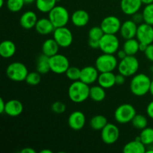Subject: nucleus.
Returning <instances> with one entry per match:
<instances>
[{
	"mask_svg": "<svg viewBox=\"0 0 153 153\" xmlns=\"http://www.w3.org/2000/svg\"><path fill=\"white\" fill-rule=\"evenodd\" d=\"M89 85L81 80L72 82L68 88V97L74 103H82L90 97Z\"/></svg>",
	"mask_w": 153,
	"mask_h": 153,
	"instance_id": "nucleus-1",
	"label": "nucleus"
},
{
	"mask_svg": "<svg viewBox=\"0 0 153 153\" xmlns=\"http://www.w3.org/2000/svg\"><path fill=\"white\" fill-rule=\"evenodd\" d=\"M152 80L144 73L133 76L130 82V91L136 97H143L149 92Z\"/></svg>",
	"mask_w": 153,
	"mask_h": 153,
	"instance_id": "nucleus-2",
	"label": "nucleus"
},
{
	"mask_svg": "<svg viewBox=\"0 0 153 153\" xmlns=\"http://www.w3.org/2000/svg\"><path fill=\"white\" fill-rule=\"evenodd\" d=\"M139 61L135 55H127L125 58L120 60L118 64V71L126 77H130L137 74L139 70Z\"/></svg>",
	"mask_w": 153,
	"mask_h": 153,
	"instance_id": "nucleus-3",
	"label": "nucleus"
},
{
	"mask_svg": "<svg viewBox=\"0 0 153 153\" xmlns=\"http://www.w3.org/2000/svg\"><path fill=\"white\" fill-rule=\"evenodd\" d=\"M55 28L64 27L68 24L70 20V13L66 7L56 5L49 12L48 16Z\"/></svg>",
	"mask_w": 153,
	"mask_h": 153,
	"instance_id": "nucleus-4",
	"label": "nucleus"
},
{
	"mask_svg": "<svg viewBox=\"0 0 153 153\" xmlns=\"http://www.w3.org/2000/svg\"><path fill=\"white\" fill-rule=\"evenodd\" d=\"M95 67L100 73L113 72L118 67L117 58L114 54L103 53L96 59Z\"/></svg>",
	"mask_w": 153,
	"mask_h": 153,
	"instance_id": "nucleus-5",
	"label": "nucleus"
},
{
	"mask_svg": "<svg viewBox=\"0 0 153 153\" xmlns=\"http://www.w3.org/2000/svg\"><path fill=\"white\" fill-rule=\"evenodd\" d=\"M28 74L26 66L21 62H13L9 64L6 70V75L10 80L21 82L25 80Z\"/></svg>",
	"mask_w": 153,
	"mask_h": 153,
	"instance_id": "nucleus-6",
	"label": "nucleus"
},
{
	"mask_svg": "<svg viewBox=\"0 0 153 153\" xmlns=\"http://www.w3.org/2000/svg\"><path fill=\"white\" fill-rule=\"evenodd\" d=\"M136 114L135 108L131 104L125 103L117 108L114 111V118L119 123L126 124L131 122Z\"/></svg>",
	"mask_w": 153,
	"mask_h": 153,
	"instance_id": "nucleus-7",
	"label": "nucleus"
},
{
	"mask_svg": "<svg viewBox=\"0 0 153 153\" xmlns=\"http://www.w3.org/2000/svg\"><path fill=\"white\" fill-rule=\"evenodd\" d=\"M120 40L116 34H105L100 40V49L103 53L114 54L119 50Z\"/></svg>",
	"mask_w": 153,
	"mask_h": 153,
	"instance_id": "nucleus-8",
	"label": "nucleus"
},
{
	"mask_svg": "<svg viewBox=\"0 0 153 153\" xmlns=\"http://www.w3.org/2000/svg\"><path fill=\"white\" fill-rule=\"evenodd\" d=\"M49 64L51 71L56 74H64L70 67L68 58L58 53L49 58Z\"/></svg>",
	"mask_w": 153,
	"mask_h": 153,
	"instance_id": "nucleus-9",
	"label": "nucleus"
},
{
	"mask_svg": "<svg viewBox=\"0 0 153 153\" xmlns=\"http://www.w3.org/2000/svg\"><path fill=\"white\" fill-rule=\"evenodd\" d=\"M53 38L61 48L69 47L73 41V33L66 26L55 28L53 31Z\"/></svg>",
	"mask_w": 153,
	"mask_h": 153,
	"instance_id": "nucleus-10",
	"label": "nucleus"
},
{
	"mask_svg": "<svg viewBox=\"0 0 153 153\" xmlns=\"http://www.w3.org/2000/svg\"><path fill=\"white\" fill-rule=\"evenodd\" d=\"M119 137L120 129L114 124L108 123L101 130V138L105 144H114L117 141Z\"/></svg>",
	"mask_w": 153,
	"mask_h": 153,
	"instance_id": "nucleus-11",
	"label": "nucleus"
},
{
	"mask_svg": "<svg viewBox=\"0 0 153 153\" xmlns=\"http://www.w3.org/2000/svg\"><path fill=\"white\" fill-rule=\"evenodd\" d=\"M121 25L122 22L117 16L110 15L102 20L100 26L105 34H116L120 30Z\"/></svg>",
	"mask_w": 153,
	"mask_h": 153,
	"instance_id": "nucleus-12",
	"label": "nucleus"
},
{
	"mask_svg": "<svg viewBox=\"0 0 153 153\" xmlns=\"http://www.w3.org/2000/svg\"><path fill=\"white\" fill-rule=\"evenodd\" d=\"M136 38L140 43L149 45L153 43V25L142 22L137 27Z\"/></svg>",
	"mask_w": 153,
	"mask_h": 153,
	"instance_id": "nucleus-13",
	"label": "nucleus"
},
{
	"mask_svg": "<svg viewBox=\"0 0 153 153\" xmlns=\"http://www.w3.org/2000/svg\"><path fill=\"white\" fill-rule=\"evenodd\" d=\"M86 123V117L85 114L81 111H75L72 112L68 117V125L70 128L74 131L82 129Z\"/></svg>",
	"mask_w": 153,
	"mask_h": 153,
	"instance_id": "nucleus-14",
	"label": "nucleus"
},
{
	"mask_svg": "<svg viewBox=\"0 0 153 153\" xmlns=\"http://www.w3.org/2000/svg\"><path fill=\"white\" fill-rule=\"evenodd\" d=\"M100 73L96 67L87 66L81 69L80 80L88 85H92L98 80Z\"/></svg>",
	"mask_w": 153,
	"mask_h": 153,
	"instance_id": "nucleus-15",
	"label": "nucleus"
},
{
	"mask_svg": "<svg viewBox=\"0 0 153 153\" xmlns=\"http://www.w3.org/2000/svg\"><path fill=\"white\" fill-rule=\"evenodd\" d=\"M137 27H138L137 24L132 19L125 21L122 23L120 30L121 37L125 40L134 38L137 34Z\"/></svg>",
	"mask_w": 153,
	"mask_h": 153,
	"instance_id": "nucleus-16",
	"label": "nucleus"
},
{
	"mask_svg": "<svg viewBox=\"0 0 153 153\" xmlns=\"http://www.w3.org/2000/svg\"><path fill=\"white\" fill-rule=\"evenodd\" d=\"M142 4L141 0H121L120 7L123 13L132 16L139 11Z\"/></svg>",
	"mask_w": 153,
	"mask_h": 153,
	"instance_id": "nucleus-17",
	"label": "nucleus"
},
{
	"mask_svg": "<svg viewBox=\"0 0 153 153\" xmlns=\"http://www.w3.org/2000/svg\"><path fill=\"white\" fill-rule=\"evenodd\" d=\"M23 108V105L20 101L17 100H10L6 102L4 114L7 116L15 117L22 113Z\"/></svg>",
	"mask_w": 153,
	"mask_h": 153,
	"instance_id": "nucleus-18",
	"label": "nucleus"
},
{
	"mask_svg": "<svg viewBox=\"0 0 153 153\" xmlns=\"http://www.w3.org/2000/svg\"><path fill=\"white\" fill-rule=\"evenodd\" d=\"M37 20L38 19L37 14L34 11L28 10L22 13V16H20L19 23L24 29L29 30L35 27Z\"/></svg>",
	"mask_w": 153,
	"mask_h": 153,
	"instance_id": "nucleus-19",
	"label": "nucleus"
},
{
	"mask_svg": "<svg viewBox=\"0 0 153 153\" xmlns=\"http://www.w3.org/2000/svg\"><path fill=\"white\" fill-rule=\"evenodd\" d=\"M36 31L41 35H48L53 33L55 26L49 18H41L37 20L35 27Z\"/></svg>",
	"mask_w": 153,
	"mask_h": 153,
	"instance_id": "nucleus-20",
	"label": "nucleus"
},
{
	"mask_svg": "<svg viewBox=\"0 0 153 153\" xmlns=\"http://www.w3.org/2000/svg\"><path fill=\"white\" fill-rule=\"evenodd\" d=\"M90 16L89 13L85 10H76L73 13L71 16V21L73 25L76 27H84L89 22Z\"/></svg>",
	"mask_w": 153,
	"mask_h": 153,
	"instance_id": "nucleus-21",
	"label": "nucleus"
},
{
	"mask_svg": "<svg viewBox=\"0 0 153 153\" xmlns=\"http://www.w3.org/2000/svg\"><path fill=\"white\" fill-rule=\"evenodd\" d=\"M123 152L124 153H146V145L143 144L139 139L136 138L134 140L127 143L123 146Z\"/></svg>",
	"mask_w": 153,
	"mask_h": 153,
	"instance_id": "nucleus-22",
	"label": "nucleus"
},
{
	"mask_svg": "<svg viewBox=\"0 0 153 153\" xmlns=\"http://www.w3.org/2000/svg\"><path fill=\"white\" fill-rule=\"evenodd\" d=\"M59 45L54 38H49L45 40L42 45V52L48 57H52L58 53Z\"/></svg>",
	"mask_w": 153,
	"mask_h": 153,
	"instance_id": "nucleus-23",
	"label": "nucleus"
},
{
	"mask_svg": "<svg viewBox=\"0 0 153 153\" xmlns=\"http://www.w3.org/2000/svg\"><path fill=\"white\" fill-rule=\"evenodd\" d=\"M115 76L113 72H106V73H100L98 78V84L104 88L105 89H109L116 85L115 82Z\"/></svg>",
	"mask_w": 153,
	"mask_h": 153,
	"instance_id": "nucleus-24",
	"label": "nucleus"
},
{
	"mask_svg": "<svg viewBox=\"0 0 153 153\" xmlns=\"http://www.w3.org/2000/svg\"><path fill=\"white\" fill-rule=\"evenodd\" d=\"M15 43L10 40H5L0 44V55L4 58H10L16 53Z\"/></svg>",
	"mask_w": 153,
	"mask_h": 153,
	"instance_id": "nucleus-25",
	"label": "nucleus"
},
{
	"mask_svg": "<svg viewBox=\"0 0 153 153\" xmlns=\"http://www.w3.org/2000/svg\"><path fill=\"white\" fill-rule=\"evenodd\" d=\"M36 69L37 71L40 74H46L50 70V64H49V57L44 54H41L38 56L36 63Z\"/></svg>",
	"mask_w": 153,
	"mask_h": 153,
	"instance_id": "nucleus-26",
	"label": "nucleus"
},
{
	"mask_svg": "<svg viewBox=\"0 0 153 153\" xmlns=\"http://www.w3.org/2000/svg\"><path fill=\"white\" fill-rule=\"evenodd\" d=\"M139 44L140 42L137 38H131L126 40L124 42L123 49L126 52L127 55H135L139 51Z\"/></svg>",
	"mask_w": 153,
	"mask_h": 153,
	"instance_id": "nucleus-27",
	"label": "nucleus"
},
{
	"mask_svg": "<svg viewBox=\"0 0 153 153\" xmlns=\"http://www.w3.org/2000/svg\"><path fill=\"white\" fill-rule=\"evenodd\" d=\"M105 88L99 85H94L90 88V98L96 102H102L105 99L106 93Z\"/></svg>",
	"mask_w": 153,
	"mask_h": 153,
	"instance_id": "nucleus-28",
	"label": "nucleus"
},
{
	"mask_svg": "<svg viewBox=\"0 0 153 153\" xmlns=\"http://www.w3.org/2000/svg\"><path fill=\"white\" fill-rule=\"evenodd\" d=\"M108 123V120L105 117L98 114L92 117L89 124L91 128L94 131H101Z\"/></svg>",
	"mask_w": 153,
	"mask_h": 153,
	"instance_id": "nucleus-29",
	"label": "nucleus"
},
{
	"mask_svg": "<svg viewBox=\"0 0 153 153\" xmlns=\"http://www.w3.org/2000/svg\"><path fill=\"white\" fill-rule=\"evenodd\" d=\"M36 7L42 13H49L56 6V0H36Z\"/></svg>",
	"mask_w": 153,
	"mask_h": 153,
	"instance_id": "nucleus-30",
	"label": "nucleus"
},
{
	"mask_svg": "<svg viewBox=\"0 0 153 153\" xmlns=\"http://www.w3.org/2000/svg\"><path fill=\"white\" fill-rule=\"evenodd\" d=\"M139 137L140 141L146 146H150L153 144V128L146 127L142 129Z\"/></svg>",
	"mask_w": 153,
	"mask_h": 153,
	"instance_id": "nucleus-31",
	"label": "nucleus"
},
{
	"mask_svg": "<svg viewBox=\"0 0 153 153\" xmlns=\"http://www.w3.org/2000/svg\"><path fill=\"white\" fill-rule=\"evenodd\" d=\"M131 124L133 126L137 129L142 130L147 127L148 120L144 115L143 114H136L131 120Z\"/></svg>",
	"mask_w": 153,
	"mask_h": 153,
	"instance_id": "nucleus-32",
	"label": "nucleus"
},
{
	"mask_svg": "<svg viewBox=\"0 0 153 153\" xmlns=\"http://www.w3.org/2000/svg\"><path fill=\"white\" fill-rule=\"evenodd\" d=\"M7 7L10 12L16 13L20 11L25 4L24 0H7Z\"/></svg>",
	"mask_w": 153,
	"mask_h": 153,
	"instance_id": "nucleus-33",
	"label": "nucleus"
},
{
	"mask_svg": "<svg viewBox=\"0 0 153 153\" xmlns=\"http://www.w3.org/2000/svg\"><path fill=\"white\" fill-rule=\"evenodd\" d=\"M142 13L143 16V22L153 25V3L146 4Z\"/></svg>",
	"mask_w": 153,
	"mask_h": 153,
	"instance_id": "nucleus-34",
	"label": "nucleus"
},
{
	"mask_svg": "<svg viewBox=\"0 0 153 153\" xmlns=\"http://www.w3.org/2000/svg\"><path fill=\"white\" fill-rule=\"evenodd\" d=\"M41 75L39 72H31L28 73V76H27L26 79H25V82L28 85H32V86H35L40 84L41 82Z\"/></svg>",
	"mask_w": 153,
	"mask_h": 153,
	"instance_id": "nucleus-35",
	"label": "nucleus"
},
{
	"mask_svg": "<svg viewBox=\"0 0 153 153\" xmlns=\"http://www.w3.org/2000/svg\"><path fill=\"white\" fill-rule=\"evenodd\" d=\"M105 33L103 30L102 29L101 26H94L89 30L88 32V37L91 40H99L100 41V39L102 37Z\"/></svg>",
	"mask_w": 153,
	"mask_h": 153,
	"instance_id": "nucleus-36",
	"label": "nucleus"
},
{
	"mask_svg": "<svg viewBox=\"0 0 153 153\" xmlns=\"http://www.w3.org/2000/svg\"><path fill=\"white\" fill-rule=\"evenodd\" d=\"M65 74L66 76L73 82L80 80L81 69L76 67H70L65 73Z\"/></svg>",
	"mask_w": 153,
	"mask_h": 153,
	"instance_id": "nucleus-37",
	"label": "nucleus"
},
{
	"mask_svg": "<svg viewBox=\"0 0 153 153\" xmlns=\"http://www.w3.org/2000/svg\"><path fill=\"white\" fill-rule=\"evenodd\" d=\"M51 109L55 114H61L65 112L66 109H67V106L62 102L56 101L52 103V105H51Z\"/></svg>",
	"mask_w": 153,
	"mask_h": 153,
	"instance_id": "nucleus-38",
	"label": "nucleus"
},
{
	"mask_svg": "<svg viewBox=\"0 0 153 153\" xmlns=\"http://www.w3.org/2000/svg\"><path fill=\"white\" fill-rule=\"evenodd\" d=\"M145 56L149 61L153 62V43H151L148 46L146 50L144 52Z\"/></svg>",
	"mask_w": 153,
	"mask_h": 153,
	"instance_id": "nucleus-39",
	"label": "nucleus"
},
{
	"mask_svg": "<svg viewBox=\"0 0 153 153\" xmlns=\"http://www.w3.org/2000/svg\"><path fill=\"white\" fill-rule=\"evenodd\" d=\"M131 19L137 24H141L143 22V13H139V12L134 13V14L132 15V19Z\"/></svg>",
	"mask_w": 153,
	"mask_h": 153,
	"instance_id": "nucleus-40",
	"label": "nucleus"
},
{
	"mask_svg": "<svg viewBox=\"0 0 153 153\" xmlns=\"http://www.w3.org/2000/svg\"><path fill=\"white\" fill-rule=\"evenodd\" d=\"M126 76H123V74L119 73V74L115 76V82H116V85H122L125 83L126 81Z\"/></svg>",
	"mask_w": 153,
	"mask_h": 153,
	"instance_id": "nucleus-41",
	"label": "nucleus"
},
{
	"mask_svg": "<svg viewBox=\"0 0 153 153\" xmlns=\"http://www.w3.org/2000/svg\"><path fill=\"white\" fill-rule=\"evenodd\" d=\"M146 114L148 117L153 120V101L150 102L146 107Z\"/></svg>",
	"mask_w": 153,
	"mask_h": 153,
	"instance_id": "nucleus-42",
	"label": "nucleus"
},
{
	"mask_svg": "<svg viewBox=\"0 0 153 153\" xmlns=\"http://www.w3.org/2000/svg\"><path fill=\"white\" fill-rule=\"evenodd\" d=\"M88 45L92 49H100V41L99 40H94L89 39L88 40Z\"/></svg>",
	"mask_w": 153,
	"mask_h": 153,
	"instance_id": "nucleus-43",
	"label": "nucleus"
},
{
	"mask_svg": "<svg viewBox=\"0 0 153 153\" xmlns=\"http://www.w3.org/2000/svg\"><path fill=\"white\" fill-rule=\"evenodd\" d=\"M117 58L120 60H122L123 58H125L127 56V54L126 53L125 51L123 49H119V50L117 52Z\"/></svg>",
	"mask_w": 153,
	"mask_h": 153,
	"instance_id": "nucleus-44",
	"label": "nucleus"
},
{
	"mask_svg": "<svg viewBox=\"0 0 153 153\" xmlns=\"http://www.w3.org/2000/svg\"><path fill=\"white\" fill-rule=\"evenodd\" d=\"M5 104L6 102L4 101L2 98L0 99V113L3 114L4 113V110H5Z\"/></svg>",
	"mask_w": 153,
	"mask_h": 153,
	"instance_id": "nucleus-45",
	"label": "nucleus"
},
{
	"mask_svg": "<svg viewBox=\"0 0 153 153\" xmlns=\"http://www.w3.org/2000/svg\"><path fill=\"white\" fill-rule=\"evenodd\" d=\"M20 153H36V151L31 147H25L20 151Z\"/></svg>",
	"mask_w": 153,
	"mask_h": 153,
	"instance_id": "nucleus-46",
	"label": "nucleus"
},
{
	"mask_svg": "<svg viewBox=\"0 0 153 153\" xmlns=\"http://www.w3.org/2000/svg\"><path fill=\"white\" fill-rule=\"evenodd\" d=\"M148 46H149V45L146 44V43H140V44H139V51L142 52H144L146 50V49H147Z\"/></svg>",
	"mask_w": 153,
	"mask_h": 153,
	"instance_id": "nucleus-47",
	"label": "nucleus"
},
{
	"mask_svg": "<svg viewBox=\"0 0 153 153\" xmlns=\"http://www.w3.org/2000/svg\"><path fill=\"white\" fill-rule=\"evenodd\" d=\"M141 1L143 4H145V5L153 3V0H141Z\"/></svg>",
	"mask_w": 153,
	"mask_h": 153,
	"instance_id": "nucleus-48",
	"label": "nucleus"
},
{
	"mask_svg": "<svg viewBox=\"0 0 153 153\" xmlns=\"http://www.w3.org/2000/svg\"><path fill=\"white\" fill-rule=\"evenodd\" d=\"M149 93H150L151 95L153 97V80H152V82H151L150 88H149Z\"/></svg>",
	"mask_w": 153,
	"mask_h": 153,
	"instance_id": "nucleus-49",
	"label": "nucleus"
},
{
	"mask_svg": "<svg viewBox=\"0 0 153 153\" xmlns=\"http://www.w3.org/2000/svg\"><path fill=\"white\" fill-rule=\"evenodd\" d=\"M24 1H25V4H31L34 3V1H36V0H24Z\"/></svg>",
	"mask_w": 153,
	"mask_h": 153,
	"instance_id": "nucleus-50",
	"label": "nucleus"
},
{
	"mask_svg": "<svg viewBox=\"0 0 153 153\" xmlns=\"http://www.w3.org/2000/svg\"><path fill=\"white\" fill-rule=\"evenodd\" d=\"M40 153H52V152L49 149H43L40 152Z\"/></svg>",
	"mask_w": 153,
	"mask_h": 153,
	"instance_id": "nucleus-51",
	"label": "nucleus"
},
{
	"mask_svg": "<svg viewBox=\"0 0 153 153\" xmlns=\"http://www.w3.org/2000/svg\"><path fill=\"white\" fill-rule=\"evenodd\" d=\"M4 5V0H0V7H2Z\"/></svg>",
	"mask_w": 153,
	"mask_h": 153,
	"instance_id": "nucleus-52",
	"label": "nucleus"
},
{
	"mask_svg": "<svg viewBox=\"0 0 153 153\" xmlns=\"http://www.w3.org/2000/svg\"><path fill=\"white\" fill-rule=\"evenodd\" d=\"M56 1H57V2H58V1H60L61 0H56Z\"/></svg>",
	"mask_w": 153,
	"mask_h": 153,
	"instance_id": "nucleus-53",
	"label": "nucleus"
}]
</instances>
